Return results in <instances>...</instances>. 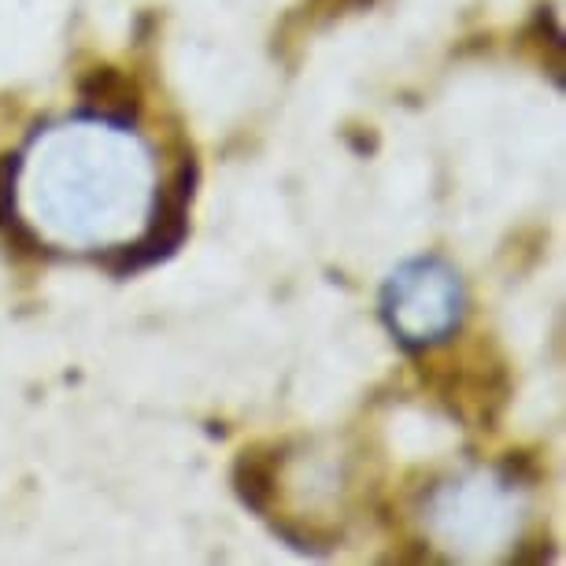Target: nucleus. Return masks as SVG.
I'll use <instances>...</instances> for the list:
<instances>
[{"label":"nucleus","instance_id":"7ed1b4c3","mask_svg":"<svg viewBox=\"0 0 566 566\" xmlns=\"http://www.w3.org/2000/svg\"><path fill=\"white\" fill-rule=\"evenodd\" d=\"M282 448L277 444H252L244 448L233 463V493L255 515H266L277 493V478H282Z\"/></svg>","mask_w":566,"mask_h":566},{"label":"nucleus","instance_id":"39448f33","mask_svg":"<svg viewBox=\"0 0 566 566\" xmlns=\"http://www.w3.org/2000/svg\"><path fill=\"white\" fill-rule=\"evenodd\" d=\"M504 470H507V478H515V482H537L541 478L537 459H533L530 452H511L504 459Z\"/></svg>","mask_w":566,"mask_h":566},{"label":"nucleus","instance_id":"20e7f679","mask_svg":"<svg viewBox=\"0 0 566 566\" xmlns=\"http://www.w3.org/2000/svg\"><path fill=\"white\" fill-rule=\"evenodd\" d=\"M530 38L537 41L541 56L552 52V74L555 82H563V60H566V41H563V30H559V19L552 15V8H541L533 15V27H530Z\"/></svg>","mask_w":566,"mask_h":566},{"label":"nucleus","instance_id":"423d86ee","mask_svg":"<svg viewBox=\"0 0 566 566\" xmlns=\"http://www.w3.org/2000/svg\"><path fill=\"white\" fill-rule=\"evenodd\" d=\"M352 4H356V0H307V8H312L318 19H334L340 12H348Z\"/></svg>","mask_w":566,"mask_h":566},{"label":"nucleus","instance_id":"f03ea898","mask_svg":"<svg viewBox=\"0 0 566 566\" xmlns=\"http://www.w3.org/2000/svg\"><path fill=\"white\" fill-rule=\"evenodd\" d=\"M78 97L85 101V108L108 115L112 123H134L142 115V85L126 71L108 67V63L82 74Z\"/></svg>","mask_w":566,"mask_h":566},{"label":"nucleus","instance_id":"f257e3e1","mask_svg":"<svg viewBox=\"0 0 566 566\" xmlns=\"http://www.w3.org/2000/svg\"><path fill=\"white\" fill-rule=\"evenodd\" d=\"M193 186H197V164L186 159V164L170 175L164 193H159L156 211H153V227H148L145 238L126 244V249H119L108 260L115 274H134L148 263L167 260V255L186 241V230H189L186 216H189V200H193Z\"/></svg>","mask_w":566,"mask_h":566}]
</instances>
